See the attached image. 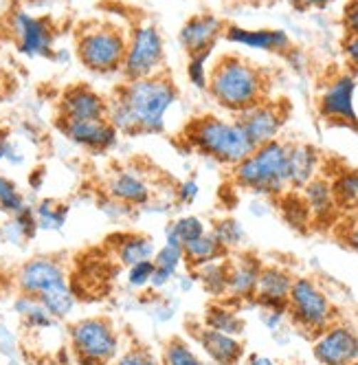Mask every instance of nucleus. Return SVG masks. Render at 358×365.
Here are the masks:
<instances>
[{"mask_svg":"<svg viewBox=\"0 0 358 365\" xmlns=\"http://www.w3.org/2000/svg\"><path fill=\"white\" fill-rule=\"evenodd\" d=\"M202 326L218 330V332H224V334H233V336H240L244 332L242 317L238 315L236 310H231L228 306H222V304H214V306L207 308V312H204V319H202Z\"/></svg>","mask_w":358,"mask_h":365,"instance_id":"obj_29","label":"nucleus"},{"mask_svg":"<svg viewBox=\"0 0 358 365\" xmlns=\"http://www.w3.org/2000/svg\"><path fill=\"white\" fill-rule=\"evenodd\" d=\"M343 27H345V34H358V0H347L345 3Z\"/></svg>","mask_w":358,"mask_h":365,"instance_id":"obj_46","label":"nucleus"},{"mask_svg":"<svg viewBox=\"0 0 358 365\" xmlns=\"http://www.w3.org/2000/svg\"><path fill=\"white\" fill-rule=\"evenodd\" d=\"M99 210L104 212L108 218H112V220H119V218H123V216H127V214H132V212H135V210H130L127 205H123V202H119V200H115V198H110V196H104V198H101Z\"/></svg>","mask_w":358,"mask_h":365,"instance_id":"obj_43","label":"nucleus"},{"mask_svg":"<svg viewBox=\"0 0 358 365\" xmlns=\"http://www.w3.org/2000/svg\"><path fill=\"white\" fill-rule=\"evenodd\" d=\"M286 119H288V110L284 108V103L273 101L270 97L258 103V106L236 115V121L246 133L253 148H260L264 143L279 139V133L284 128Z\"/></svg>","mask_w":358,"mask_h":365,"instance_id":"obj_12","label":"nucleus"},{"mask_svg":"<svg viewBox=\"0 0 358 365\" xmlns=\"http://www.w3.org/2000/svg\"><path fill=\"white\" fill-rule=\"evenodd\" d=\"M281 216L295 229H305V225L312 220L308 205H305L301 194H297V190L281 194Z\"/></svg>","mask_w":358,"mask_h":365,"instance_id":"obj_32","label":"nucleus"},{"mask_svg":"<svg viewBox=\"0 0 358 365\" xmlns=\"http://www.w3.org/2000/svg\"><path fill=\"white\" fill-rule=\"evenodd\" d=\"M176 101L178 88L165 73L123 82L108 99V121L119 135H161Z\"/></svg>","mask_w":358,"mask_h":365,"instance_id":"obj_1","label":"nucleus"},{"mask_svg":"<svg viewBox=\"0 0 358 365\" xmlns=\"http://www.w3.org/2000/svg\"><path fill=\"white\" fill-rule=\"evenodd\" d=\"M16 312L22 322V326L31 330V332H46L51 328H56L60 322L51 315V312L36 299V297H27V295H20L16 299Z\"/></svg>","mask_w":358,"mask_h":365,"instance_id":"obj_26","label":"nucleus"},{"mask_svg":"<svg viewBox=\"0 0 358 365\" xmlns=\"http://www.w3.org/2000/svg\"><path fill=\"white\" fill-rule=\"evenodd\" d=\"M198 194H200V185H198L196 178H185L183 182H178V185H176V200L181 205L196 202Z\"/></svg>","mask_w":358,"mask_h":365,"instance_id":"obj_42","label":"nucleus"},{"mask_svg":"<svg viewBox=\"0 0 358 365\" xmlns=\"http://www.w3.org/2000/svg\"><path fill=\"white\" fill-rule=\"evenodd\" d=\"M7 150H9V141L0 139V163H3L7 159Z\"/></svg>","mask_w":358,"mask_h":365,"instance_id":"obj_51","label":"nucleus"},{"mask_svg":"<svg viewBox=\"0 0 358 365\" xmlns=\"http://www.w3.org/2000/svg\"><path fill=\"white\" fill-rule=\"evenodd\" d=\"M68 344L80 365H110L121 348V334L108 317H86L68 326Z\"/></svg>","mask_w":358,"mask_h":365,"instance_id":"obj_5","label":"nucleus"},{"mask_svg":"<svg viewBox=\"0 0 358 365\" xmlns=\"http://www.w3.org/2000/svg\"><path fill=\"white\" fill-rule=\"evenodd\" d=\"M295 9H310V0H290Z\"/></svg>","mask_w":358,"mask_h":365,"instance_id":"obj_52","label":"nucleus"},{"mask_svg":"<svg viewBox=\"0 0 358 365\" xmlns=\"http://www.w3.org/2000/svg\"><path fill=\"white\" fill-rule=\"evenodd\" d=\"M343 53L352 68V75L358 73V34H345L343 38Z\"/></svg>","mask_w":358,"mask_h":365,"instance_id":"obj_44","label":"nucleus"},{"mask_svg":"<svg viewBox=\"0 0 358 365\" xmlns=\"http://www.w3.org/2000/svg\"><path fill=\"white\" fill-rule=\"evenodd\" d=\"M211 233L216 236V240L226 249V251H231L236 247H240L246 238V231L244 227L240 225V220L236 218H220L214 222L211 227Z\"/></svg>","mask_w":358,"mask_h":365,"instance_id":"obj_35","label":"nucleus"},{"mask_svg":"<svg viewBox=\"0 0 358 365\" xmlns=\"http://www.w3.org/2000/svg\"><path fill=\"white\" fill-rule=\"evenodd\" d=\"M68 284L66 267L56 255H36L29 257L16 269V289L27 297H44L53 291H60Z\"/></svg>","mask_w":358,"mask_h":365,"instance_id":"obj_9","label":"nucleus"},{"mask_svg":"<svg viewBox=\"0 0 358 365\" xmlns=\"http://www.w3.org/2000/svg\"><path fill=\"white\" fill-rule=\"evenodd\" d=\"M110 365H161V361L145 346H127Z\"/></svg>","mask_w":358,"mask_h":365,"instance_id":"obj_40","label":"nucleus"},{"mask_svg":"<svg viewBox=\"0 0 358 365\" xmlns=\"http://www.w3.org/2000/svg\"><path fill=\"white\" fill-rule=\"evenodd\" d=\"M312 354L321 365H352L358 359V332L345 324H332L315 336Z\"/></svg>","mask_w":358,"mask_h":365,"instance_id":"obj_13","label":"nucleus"},{"mask_svg":"<svg viewBox=\"0 0 358 365\" xmlns=\"http://www.w3.org/2000/svg\"><path fill=\"white\" fill-rule=\"evenodd\" d=\"M207 231V225H204L198 216H181V218H176L169 227H167V233L165 236L178 240L183 247L194 242L196 238H200L202 233Z\"/></svg>","mask_w":358,"mask_h":365,"instance_id":"obj_34","label":"nucleus"},{"mask_svg":"<svg viewBox=\"0 0 358 365\" xmlns=\"http://www.w3.org/2000/svg\"><path fill=\"white\" fill-rule=\"evenodd\" d=\"M196 282L207 291L211 297H226V284H228V257L214 259L209 264H202L194 269Z\"/></svg>","mask_w":358,"mask_h":365,"instance_id":"obj_28","label":"nucleus"},{"mask_svg":"<svg viewBox=\"0 0 358 365\" xmlns=\"http://www.w3.org/2000/svg\"><path fill=\"white\" fill-rule=\"evenodd\" d=\"M343 242L347 249H352L354 253H358V218L349 220L345 225V231H343Z\"/></svg>","mask_w":358,"mask_h":365,"instance_id":"obj_47","label":"nucleus"},{"mask_svg":"<svg viewBox=\"0 0 358 365\" xmlns=\"http://www.w3.org/2000/svg\"><path fill=\"white\" fill-rule=\"evenodd\" d=\"M60 130L68 141H73L75 145H80L93 154H104V152L112 150L119 141L117 128L108 119L60 121Z\"/></svg>","mask_w":358,"mask_h":365,"instance_id":"obj_16","label":"nucleus"},{"mask_svg":"<svg viewBox=\"0 0 358 365\" xmlns=\"http://www.w3.org/2000/svg\"><path fill=\"white\" fill-rule=\"evenodd\" d=\"M209 58H211V51H202V53L189 56V60H187V80L198 91H207V84H209Z\"/></svg>","mask_w":358,"mask_h":365,"instance_id":"obj_38","label":"nucleus"},{"mask_svg":"<svg viewBox=\"0 0 358 365\" xmlns=\"http://www.w3.org/2000/svg\"><path fill=\"white\" fill-rule=\"evenodd\" d=\"M183 139L198 154L226 168H236L255 150L236 119L228 121L216 115L194 117L183 130Z\"/></svg>","mask_w":358,"mask_h":365,"instance_id":"obj_3","label":"nucleus"},{"mask_svg":"<svg viewBox=\"0 0 358 365\" xmlns=\"http://www.w3.org/2000/svg\"><path fill=\"white\" fill-rule=\"evenodd\" d=\"M268 75L242 56H222L209 68L207 93L220 108L240 115L268 99Z\"/></svg>","mask_w":358,"mask_h":365,"instance_id":"obj_2","label":"nucleus"},{"mask_svg":"<svg viewBox=\"0 0 358 365\" xmlns=\"http://www.w3.org/2000/svg\"><path fill=\"white\" fill-rule=\"evenodd\" d=\"M194 334L204 354L218 365H240V361L244 359V344L240 341V336L224 334L207 326L196 328Z\"/></svg>","mask_w":358,"mask_h":365,"instance_id":"obj_20","label":"nucleus"},{"mask_svg":"<svg viewBox=\"0 0 358 365\" xmlns=\"http://www.w3.org/2000/svg\"><path fill=\"white\" fill-rule=\"evenodd\" d=\"M152 273H154V262H152V259L127 267V286H132V289H145V286H149Z\"/></svg>","mask_w":358,"mask_h":365,"instance_id":"obj_41","label":"nucleus"},{"mask_svg":"<svg viewBox=\"0 0 358 365\" xmlns=\"http://www.w3.org/2000/svg\"><path fill=\"white\" fill-rule=\"evenodd\" d=\"M262 271V262L253 255H238L228 257V284L226 297L231 299H253L255 286Z\"/></svg>","mask_w":358,"mask_h":365,"instance_id":"obj_21","label":"nucleus"},{"mask_svg":"<svg viewBox=\"0 0 358 365\" xmlns=\"http://www.w3.org/2000/svg\"><path fill=\"white\" fill-rule=\"evenodd\" d=\"M183 251H185V264H187L191 271L198 269V267H202V264L214 262V259H222V257H226V253H228V251L216 240V236H214V233H211L209 229L204 231L200 238H196L194 242L185 245Z\"/></svg>","mask_w":358,"mask_h":365,"instance_id":"obj_25","label":"nucleus"},{"mask_svg":"<svg viewBox=\"0 0 358 365\" xmlns=\"http://www.w3.org/2000/svg\"><path fill=\"white\" fill-rule=\"evenodd\" d=\"M222 38L246 48L266 51V53H286L293 46L288 34L281 29H244L240 24H226Z\"/></svg>","mask_w":358,"mask_h":365,"instance_id":"obj_19","label":"nucleus"},{"mask_svg":"<svg viewBox=\"0 0 358 365\" xmlns=\"http://www.w3.org/2000/svg\"><path fill=\"white\" fill-rule=\"evenodd\" d=\"M231 178L238 187L260 196H281L288 192V143L275 139L255 148L244 161L231 168Z\"/></svg>","mask_w":358,"mask_h":365,"instance_id":"obj_4","label":"nucleus"},{"mask_svg":"<svg viewBox=\"0 0 358 365\" xmlns=\"http://www.w3.org/2000/svg\"><path fill=\"white\" fill-rule=\"evenodd\" d=\"M42 170H33L31 174H29V182H31V187L33 190H40L42 187Z\"/></svg>","mask_w":358,"mask_h":365,"instance_id":"obj_49","label":"nucleus"},{"mask_svg":"<svg viewBox=\"0 0 358 365\" xmlns=\"http://www.w3.org/2000/svg\"><path fill=\"white\" fill-rule=\"evenodd\" d=\"M38 220H36V214H33V207L27 205L22 212H18L16 216H9L5 220V225L0 227V236H3L5 242H11V245H24L36 238L38 233Z\"/></svg>","mask_w":358,"mask_h":365,"instance_id":"obj_27","label":"nucleus"},{"mask_svg":"<svg viewBox=\"0 0 358 365\" xmlns=\"http://www.w3.org/2000/svg\"><path fill=\"white\" fill-rule=\"evenodd\" d=\"M33 214H36L40 231H60V229H64V225L68 220V205H64L56 198H42L33 207Z\"/></svg>","mask_w":358,"mask_h":365,"instance_id":"obj_31","label":"nucleus"},{"mask_svg":"<svg viewBox=\"0 0 358 365\" xmlns=\"http://www.w3.org/2000/svg\"><path fill=\"white\" fill-rule=\"evenodd\" d=\"M354 95H356V75L343 73L337 80H332L321 97H319V115L332 123L343 125L358 133V115L354 108Z\"/></svg>","mask_w":358,"mask_h":365,"instance_id":"obj_11","label":"nucleus"},{"mask_svg":"<svg viewBox=\"0 0 358 365\" xmlns=\"http://www.w3.org/2000/svg\"><path fill=\"white\" fill-rule=\"evenodd\" d=\"M161 365H202L200 356L191 350L185 339H169L161 352Z\"/></svg>","mask_w":358,"mask_h":365,"instance_id":"obj_33","label":"nucleus"},{"mask_svg":"<svg viewBox=\"0 0 358 365\" xmlns=\"http://www.w3.org/2000/svg\"><path fill=\"white\" fill-rule=\"evenodd\" d=\"M330 182L337 210H358V170H343Z\"/></svg>","mask_w":358,"mask_h":365,"instance_id":"obj_30","label":"nucleus"},{"mask_svg":"<svg viewBox=\"0 0 358 365\" xmlns=\"http://www.w3.org/2000/svg\"><path fill=\"white\" fill-rule=\"evenodd\" d=\"M16 46L27 58H53L56 56V29L44 18L27 11H14L9 20Z\"/></svg>","mask_w":358,"mask_h":365,"instance_id":"obj_10","label":"nucleus"},{"mask_svg":"<svg viewBox=\"0 0 358 365\" xmlns=\"http://www.w3.org/2000/svg\"><path fill=\"white\" fill-rule=\"evenodd\" d=\"M295 277L281 267H262L258 286H255L253 302H258L266 310H281L286 312L288 295L293 289Z\"/></svg>","mask_w":358,"mask_h":365,"instance_id":"obj_18","label":"nucleus"},{"mask_svg":"<svg viewBox=\"0 0 358 365\" xmlns=\"http://www.w3.org/2000/svg\"><path fill=\"white\" fill-rule=\"evenodd\" d=\"M108 119V99L88 84H73L60 97V121Z\"/></svg>","mask_w":358,"mask_h":365,"instance_id":"obj_14","label":"nucleus"},{"mask_svg":"<svg viewBox=\"0 0 358 365\" xmlns=\"http://www.w3.org/2000/svg\"><path fill=\"white\" fill-rule=\"evenodd\" d=\"M224 29L226 22L216 14H196L178 31V42L187 51V56L214 51L216 42L224 36Z\"/></svg>","mask_w":358,"mask_h":365,"instance_id":"obj_17","label":"nucleus"},{"mask_svg":"<svg viewBox=\"0 0 358 365\" xmlns=\"http://www.w3.org/2000/svg\"><path fill=\"white\" fill-rule=\"evenodd\" d=\"M127 36L115 24H88L78 34V58L97 75L121 73Z\"/></svg>","mask_w":358,"mask_h":365,"instance_id":"obj_6","label":"nucleus"},{"mask_svg":"<svg viewBox=\"0 0 358 365\" xmlns=\"http://www.w3.org/2000/svg\"><path fill=\"white\" fill-rule=\"evenodd\" d=\"M115 253L119 262L127 269L137 262H145V259L154 257L157 247L154 240L143 236V233H123L115 245Z\"/></svg>","mask_w":358,"mask_h":365,"instance_id":"obj_24","label":"nucleus"},{"mask_svg":"<svg viewBox=\"0 0 358 365\" xmlns=\"http://www.w3.org/2000/svg\"><path fill=\"white\" fill-rule=\"evenodd\" d=\"M152 262H154V267H163V269H174V271H178V269H181V264H185V251H183V245L165 240V245H163L161 249H157L154 257H152Z\"/></svg>","mask_w":358,"mask_h":365,"instance_id":"obj_39","label":"nucleus"},{"mask_svg":"<svg viewBox=\"0 0 358 365\" xmlns=\"http://www.w3.org/2000/svg\"><path fill=\"white\" fill-rule=\"evenodd\" d=\"M352 365H358V359H356V361H354V363H352Z\"/></svg>","mask_w":358,"mask_h":365,"instance_id":"obj_53","label":"nucleus"},{"mask_svg":"<svg viewBox=\"0 0 358 365\" xmlns=\"http://www.w3.org/2000/svg\"><path fill=\"white\" fill-rule=\"evenodd\" d=\"M286 312L297 328L312 336L337 324V308L310 277H295Z\"/></svg>","mask_w":358,"mask_h":365,"instance_id":"obj_7","label":"nucleus"},{"mask_svg":"<svg viewBox=\"0 0 358 365\" xmlns=\"http://www.w3.org/2000/svg\"><path fill=\"white\" fill-rule=\"evenodd\" d=\"M176 273H178V271H174V269L154 267V273H152V277H149V289H152V291H161V289H165L167 284L174 282Z\"/></svg>","mask_w":358,"mask_h":365,"instance_id":"obj_45","label":"nucleus"},{"mask_svg":"<svg viewBox=\"0 0 358 365\" xmlns=\"http://www.w3.org/2000/svg\"><path fill=\"white\" fill-rule=\"evenodd\" d=\"M301 196L308 205V210L312 214L315 220H327L335 216L337 212V202H335V194H332V182L317 176L312 178L308 185L301 190Z\"/></svg>","mask_w":358,"mask_h":365,"instance_id":"obj_23","label":"nucleus"},{"mask_svg":"<svg viewBox=\"0 0 358 365\" xmlns=\"http://www.w3.org/2000/svg\"><path fill=\"white\" fill-rule=\"evenodd\" d=\"M165 66V42L161 31L152 22L135 24L127 34L125 60L121 66L123 82L145 80V77L163 73Z\"/></svg>","mask_w":358,"mask_h":365,"instance_id":"obj_8","label":"nucleus"},{"mask_svg":"<svg viewBox=\"0 0 358 365\" xmlns=\"http://www.w3.org/2000/svg\"><path fill=\"white\" fill-rule=\"evenodd\" d=\"M246 365H281V363H277L275 359L264 356V354H251L246 359Z\"/></svg>","mask_w":358,"mask_h":365,"instance_id":"obj_48","label":"nucleus"},{"mask_svg":"<svg viewBox=\"0 0 358 365\" xmlns=\"http://www.w3.org/2000/svg\"><path fill=\"white\" fill-rule=\"evenodd\" d=\"M38 302H40L58 322H64V319L70 315V312L75 310V293H73L70 286H64V289H60V291L48 293V295L40 297Z\"/></svg>","mask_w":358,"mask_h":365,"instance_id":"obj_36","label":"nucleus"},{"mask_svg":"<svg viewBox=\"0 0 358 365\" xmlns=\"http://www.w3.org/2000/svg\"><path fill=\"white\" fill-rule=\"evenodd\" d=\"M321 154L310 143L288 145V178L290 190H303L312 178L319 176Z\"/></svg>","mask_w":358,"mask_h":365,"instance_id":"obj_22","label":"nucleus"},{"mask_svg":"<svg viewBox=\"0 0 358 365\" xmlns=\"http://www.w3.org/2000/svg\"><path fill=\"white\" fill-rule=\"evenodd\" d=\"M106 196L127 205L130 210H141V207L152 205L154 198V187H152L149 178L137 170V168H121L110 174V178L104 185Z\"/></svg>","mask_w":358,"mask_h":365,"instance_id":"obj_15","label":"nucleus"},{"mask_svg":"<svg viewBox=\"0 0 358 365\" xmlns=\"http://www.w3.org/2000/svg\"><path fill=\"white\" fill-rule=\"evenodd\" d=\"M335 0H310V9H327Z\"/></svg>","mask_w":358,"mask_h":365,"instance_id":"obj_50","label":"nucleus"},{"mask_svg":"<svg viewBox=\"0 0 358 365\" xmlns=\"http://www.w3.org/2000/svg\"><path fill=\"white\" fill-rule=\"evenodd\" d=\"M24 207H27V198L16 185V180L0 174V212L7 216H16Z\"/></svg>","mask_w":358,"mask_h":365,"instance_id":"obj_37","label":"nucleus"}]
</instances>
